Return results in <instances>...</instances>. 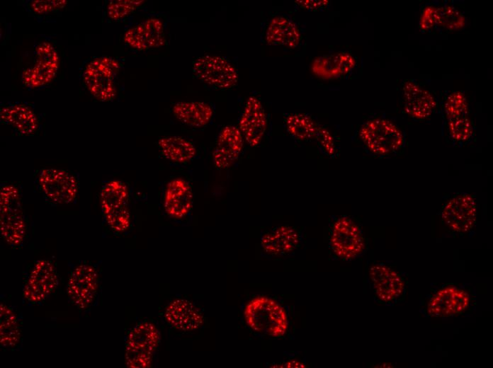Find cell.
I'll return each instance as SVG.
<instances>
[{
  "label": "cell",
  "mask_w": 493,
  "mask_h": 368,
  "mask_svg": "<svg viewBox=\"0 0 493 368\" xmlns=\"http://www.w3.org/2000/svg\"><path fill=\"white\" fill-rule=\"evenodd\" d=\"M98 288V275L92 265L80 264L71 272L67 294L71 302L81 310L93 303Z\"/></svg>",
  "instance_id": "obj_13"
},
{
  "label": "cell",
  "mask_w": 493,
  "mask_h": 368,
  "mask_svg": "<svg viewBox=\"0 0 493 368\" xmlns=\"http://www.w3.org/2000/svg\"><path fill=\"white\" fill-rule=\"evenodd\" d=\"M160 342V333L149 322L136 325L128 333L125 352V364L130 368H148Z\"/></svg>",
  "instance_id": "obj_6"
},
{
  "label": "cell",
  "mask_w": 493,
  "mask_h": 368,
  "mask_svg": "<svg viewBox=\"0 0 493 368\" xmlns=\"http://www.w3.org/2000/svg\"><path fill=\"white\" fill-rule=\"evenodd\" d=\"M244 145V137L239 127H224L217 138L212 152L213 164L217 169L230 168L239 159Z\"/></svg>",
  "instance_id": "obj_17"
},
{
  "label": "cell",
  "mask_w": 493,
  "mask_h": 368,
  "mask_svg": "<svg viewBox=\"0 0 493 368\" xmlns=\"http://www.w3.org/2000/svg\"><path fill=\"white\" fill-rule=\"evenodd\" d=\"M119 64L110 57H100L91 62L84 72V81L91 94L102 101L113 100L116 95L115 78Z\"/></svg>",
  "instance_id": "obj_10"
},
{
  "label": "cell",
  "mask_w": 493,
  "mask_h": 368,
  "mask_svg": "<svg viewBox=\"0 0 493 368\" xmlns=\"http://www.w3.org/2000/svg\"><path fill=\"white\" fill-rule=\"evenodd\" d=\"M194 76L203 84L220 89H229L238 81L234 66L225 58L206 54L197 58L193 64Z\"/></svg>",
  "instance_id": "obj_11"
},
{
  "label": "cell",
  "mask_w": 493,
  "mask_h": 368,
  "mask_svg": "<svg viewBox=\"0 0 493 368\" xmlns=\"http://www.w3.org/2000/svg\"><path fill=\"white\" fill-rule=\"evenodd\" d=\"M37 184L45 200L53 205L71 203L78 192L76 177L62 169H41L38 175Z\"/></svg>",
  "instance_id": "obj_8"
},
{
  "label": "cell",
  "mask_w": 493,
  "mask_h": 368,
  "mask_svg": "<svg viewBox=\"0 0 493 368\" xmlns=\"http://www.w3.org/2000/svg\"><path fill=\"white\" fill-rule=\"evenodd\" d=\"M244 318L253 331L273 338L284 336L289 326L283 306L266 296H257L249 300L244 309Z\"/></svg>",
  "instance_id": "obj_2"
},
{
  "label": "cell",
  "mask_w": 493,
  "mask_h": 368,
  "mask_svg": "<svg viewBox=\"0 0 493 368\" xmlns=\"http://www.w3.org/2000/svg\"><path fill=\"white\" fill-rule=\"evenodd\" d=\"M0 231L2 238L12 247L20 246L26 235L20 192L8 183L1 185Z\"/></svg>",
  "instance_id": "obj_5"
},
{
  "label": "cell",
  "mask_w": 493,
  "mask_h": 368,
  "mask_svg": "<svg viewBox=\"0 0 493 368\" xmlns=\"http://www.w3.org/2000/svg\"><path fill=\"white\" fill-rule=\"evenodd\" d=\"M477 204L468 193H459L450 197L442 206L440 215L443 224L451 232L464 235L476 224Z\"/></svg>",
  "instance_id": "obj_9"
},
{
  "label": "cell",
  "mask_w": 493,
  "mask_h": 368,
  "mask_svg": "<svg viewBox=\"0 0 493 368\" xmlns=\"http://www.w3.org/2000/svg\"><path fill=\"white\" fill-rule=\"evenodd\" d=\"M359 137L365 147L373 155L385 156L402 149L405 136L400 127L382 117L370 119L359 130Z\"/></svg>",
  "instance_id": "obj_3"
},
{
  "label": "cell",
  "mask_w": 493,
  "mask_h": 368,
  "mask_svg": "<svg viewBox=\"0 0 493 368\" xmlns=\"http://www.w3.org/2000/svg\"><path fill=\"white\" fill-rule=\"evenodd\" d=\"M285 126L288 134L299 141L315 138L318 129L312 118L304 113L289 114L286 116Z\"/></svg>",
  "instance_id": "obj_29"
},
{
  "label": "cell",
  "mask_w": 493,
  "mask_h": 368,
  "mask_svg": "<svg viewBox=\"0 0 493 368\" xmlns=\"http://www.w3.org/2000/svg\"><path fill=\"white\" fill-rule=\"evenodd\" d=\"M21 328L18 317L8 306L0 304V344L5 348L16 347L21 340Z\"/></svg>",
  "instance_id": "obj_28"
},
{
  "label": "cell",
  "mask_w": 493,
  "mask_h": 368,
  "mask_svg": "<svg viewBox=\"0 0 493 368\" xmlns=\"http://www.w3.org/2000/svg\"><path fill=\"white\" fill-rule=\"evenodd\" d=\"M404 110L416 120L429 117L436 108L434 96L413 80H407L402 86Z\"/></svg>",
  "instance_id": "obj_19"
},
{
  "label": "cell",
  "mask_w": 493,
  "mask_h": 368,
  "mask_svg": "<svg viewBox=\"0 0 493 368\" xmlns=\"http://www.w3.org/2000/svg\"><path fill=\"white\" fill-rule=\"evenodd\" d=\"M368 276L375 296L380 303L394 304L404 298L407 282L399 271L378 263L370 268Z\"/></svg>",
  "instance_id": "obj_12"
},
{
  "label": "cell",
  "mask_w": 493,
  "mask_h": 368,
  "mask_svg": "<svg viewBox=\"0 0 493 368\" xmlns=\"http://www.w3.org/2000/svg\"><path fill=\"white\" fill-rule=\"evenodd\" d=\"M476 297L469 286L445 283L430 290L423 300V312L429 317L461 316L475 308Z\"/></svg>",
  "instance_id": "obj_1"
},
{
  "label": "cell",
  "mask_w": 493,
  "mask_h": 368,
  "mask_svg": "<svg viewBox=\"0 0 493 368\" xmlns=\"http://www.w3.org/2000/svg\"><path fill=\"white\" fill-rule=\"evenodd\" d=\"M58 277L53 264L40 260L33 266L23 288V297L29 303L44 301L56 289Z\"/></svg>",
  "instance_id": "obj_14"
},
{
  "label": "cell",
  "mask_w": 493,
  "mask_h": 368,
  "mask_svg": "<svg viewBox=\"0 0 493 368\" xmlns=\"http://www.w3.org/2000/svg\"><path fill=\"white\" fill-rule=\"evenodd\" d=\"M193 202V189L187 180L176 178L168 182L164 195V209L169 216L175 219L186 217L191 210Z\"/></svg>",
  "instance_id": "obj_20"
},
{
  "label": "cell",
  "mask_w": 493,
  "mask_h": 368,
  "mask_svg": "<svg viewBox=\"0 0 493 368\" xmlns=\"http://www.w3.org/2000/svg\"><path fill=\"white\" fill-rule=\"evenodd\" d=\"M300 39L298 25L289 18L276 16L270 21L266 32L267 44L294 48L299 45Z\"/></svg>",
  "instance_id": "obj_24"
},
{
  "label": "cell",
  "mask_w": 493,
  "mask_h": 368,
  "mask_svg": "<svg viewBox=\"0 0 493 368\" xmlns=\"http://www.w3.org/2000/svg\"><path fill=\"white\" fill-rule=\"evenodd\" d=\"M144 2L143 0L110 1L107 6V15L113 20L123 18L135 11Z\"/></svg>",
  "instance_id": "obj_33"
},
{
  "label": "cell",
  "mask_w": 493,
  "mask_h": 368,
  "mask_svg": "<svg viewBox=\"0 0 493 368\" xmlns=\"http://www.w3.org/2000/svg\"><path fill=\"white\" fill-rule=\"evenodd\" d=\"M300 243L298 231L288 226H280L262 236L261 246L271 255H283L293 251Z\"/></svg>",
  "instance_id": "obj_23"
},
{
  "label": "cell",
  "mask_w": 493,
  "mask_h": 368,
  "mask_svg": "<svg viewBox=\"0 0 493 368\" xmlns=\"http://www.w3.org/2000/svg\"><path fill=\"white\" fill-rule=\"evenodd\" d=\"M329 246L332 253L343 260L358 258L366 248L361 227L347 216L334 219L329 227Z\"/></svg>",
  "instance_id": "obj_7"
},
{
  "label": "cell",
  "mask_w": 493,
  "mask_h": 368,
  "mask_svg": "<svg viewBox=\"0 0 493 368\" xmlns=\"http://www.w3.org/2000/svg\"><path fill=\"white\" fill-rule=\"evenodd\" d=\"M447 130L450 139L457 144L469 142L474 135V127L467 116L447 120Z\"/></svg>",
  "instance_id": "obj_31"
},
{
  "label": "cell",
  "mask_w": 493,
  "mask_h": 368,
  "mask_svg": "<svg viewBox=\"0 0 493 368\" xmlns=\"http://www.w3.org/2000/svg\"><path fill=\"white\" fill-rule=\"evenodd\" d=\"M34 64L25 69L22 74L24 84L35 88L48 84L55 77L58 69L59 56L52 44L43 42L35 48Z\"/></svg>",
  "instance_id": "obj_15"
},
{
  "label": "cell",
  "mask_w": 493,
  "mask_h": 368,
  "mask_svg": "<svg viewBox=\"0 0 493 368\" xmlns=\"http://www.w3.org/2000/svg\"><path fill=\"white\" fill-rule=\"evenodd\" d=\"M173 114L181 123L193 127L207 125L213 115L212 108L200 101H182L173 106Z\"/></svg>",
  "instance_id": "obj_26"
},
{
  "label": "cell",
  "mask_w": 493,
  "mask_h": 368,
  "mask_svg": "<svg viewBox=\"0 0 493 368\" xmlns=\"http://www.w3.org/2000/svg\"><path fill=\"white\" fill-rule=\"evenodd\" d=\"M443 111L446 120L467 116L469 112V106L464 93L459 91L451 92L444 100Z\"/></svg>",
  "instance_id": "obj_32"
},
{
  "label": "cell",
  "mask_w": 493,
  "mask_h": 368,
  "mask_svg": "<svg viewBox=\"0 0 493 368\" xmlns=\"http://www.w3.org/2000/svg\"><path fill=\"white\" fill-rule=\"evenodd\" d=\"M436 28L447 30H462L466 24L464 15L452 6H435Z\"/></svg>",
  "instance_id": "obj_30"
},
{
  "label": "cell",
  "mask_w": 493,
  "mask_h": 368,
  "mask_svg": "<svg viewBox=\"0 0 493 368\" xmlns=\"http://www.w3.org/2000/svg\"><path fill=\"white\" fill-rule=\"evenodd\" d=\"M129 190L120 180L106 182L100 192V205L107 224L116 232H124L131 224L128 207Z\"/></svg>",
  "instance_id": "obj_4"
},
{
  "label": "cell",
  "mask_w": 493,
  "mask_h": 368,
  "mask_svg": "<svg viewBox=\"0 0 493 368\" xmlns=\"http://www.w3.org/2000/svg\"><path fill=\"white\" fill-rule=\"evenodd\" d=\"M67 4V1H33L29 8L36 13L44 14L62 8Z\"/></svg>",
  "instance_id": "obj_35"
},
{
  "label": "cell",
  "mask_w": 493,
  "mask_h": 368,
  "mask_svg": "<svg viewBox=\"0 0 493 368\" xmlns=\"http://www.w3.org/2000/svg\"><path fill=\"white\" fill-rule=\"evenodd\" d=\"M157 144L162 155L167 160L177 163L191 161L197 153L196 148L191 142L178 136L163 137L158 140Z\"/></svg>",
  "instance_id": "obj_27"
},
{
  "label": "cell",
  "mask_w": 493,
  "mask_h": 368,
  "mask_svg": "<svg viewBox=\"0 0 493 368\" xmlns=\"http://www.w3.org/2000/svg\"><path fill=\"white\" fill-rule=\"evenodd\" d=\"M267 128V117L261 100L250 96L244 107L239 121V129L249 146H257Z\"/></svg>",
  "instance_id": "obj_16"
},
{
  "label": "cell",
  "mask_w": 493,
  "mask_h": 368,
  "mask_svg": "<svg viewBox=\"0 0 493 368\" xmlns=\"http://www.w3.org/2000/svg\"><path fill=\"white\" fill-rule=\"evenodd\" d=\"M124 42L138 50L160 47L166 42L163 22L151 18L129 28L123 37Z\"/></svg>",
  "instance_id": "obj_18"
},
{
  "label": "cell",
  "mask_w": 493,
  "mask_h": 368,
  "mask_svg": "<svg viewBox=\"0 0 493 368\" xmlns=\"http://www.w3.org/2000/svg\"><path fill=\"white\" fill-rule=\"evenodd\" d=\"M320 151L327 156L336 154V145L334 137L324 127L318 126L316 137Z\"/></svg>",
  "instance_id": "obj_34"
},
{
  "label": "cell",
  "mask_w": 493,
  "mask_h": 368,
  "mask_svg": "<svg viewBox=\"0 0 493 368\" xmlns=\"http://www.w3.org/2000/svg\"><path fill=\"white\" fill-rule=\"evenodd\" d=\"M356 66V60L353 55L341 52L315 58L312 62L311 70L319 78L334 79L347 76Z\"/></svg>",
  "instance_id": "obj_22"
},
{
  "label": "cell",
  "mask_w": 493,
  "mask_h": 368,
  "mask_svg": "<svg viewBox=\"0 0 493 368\" xmlns=\"http://www.w3.org/2000/svg\"><path fill=\"white\" fill-rule=\"evenodd\" d=\"M435 6L429 5L424 7L419 18V28L426 31L436 28L435 23Z\"/></svg>",
  "instance_id": "obj_36"
},
{
  "label": "cell",
  "mask_w": 493,
  "mask_h": 368,
  "mask_svg": "<svg viewBox=\"0 0 493 368\" xmlns=\"http://www.w3.org/2000/svg\"><path fill=\"white\" fill-rule=\"evenodd\" d=\"M295 2L300 8L308 11L320 10L329 4V1L326 0H300Z\"/></svg>",
  "instance_id": "obj_37"
},
{
  "label": "cell",
  "mask_w": 493,
  "mask_h": 368,
  "mask_svg": "<svg viewBox=\"0 0 493 368\" xmlns=\"http://www.w3.org/2000/svg\"><path fill=\"white\" fill-rule=\"evenodd\" d=\"M1 121L11 126L13 130L23 135L33 133L38 127V118L28 105L13 103L4 105L0 110Z\"/></svg>",
  "instance_id": "obj_25"
},
{
  "label": "cell",
  "mask_w": 493,
  "mask_h": 368,
  "mask_svg": "<svg viewBox=\"0 0 493 368\" xmlns=\"http://www.w3.org/2000/svg\"><path fill=\"white\" fill-rule=\"evenodd\" d=\"M164 318L174 328L183 331H194L204 323L201 311L190 301L177 299L171 301L166 307Z\"/></svg>",
  "instance_id": "obj_21"
}]
</instances>
